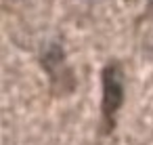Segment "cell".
<instances>
[{
    "label": "cell",
    "mask_w": 153,
    "mask_h": 145,
    "mask_svg": "<svg viewBox=\"0 0 153 145\" xmlns=\"http://www.w3.org/2000/svg\"><path fill=\"white\" fill-rule=\"evenodd\" d=\"M124 101V74L117 63H109L103 70V118L111 122Z\"/></svg>",
    "instance_id": "cell-1"
}]
</instances>
